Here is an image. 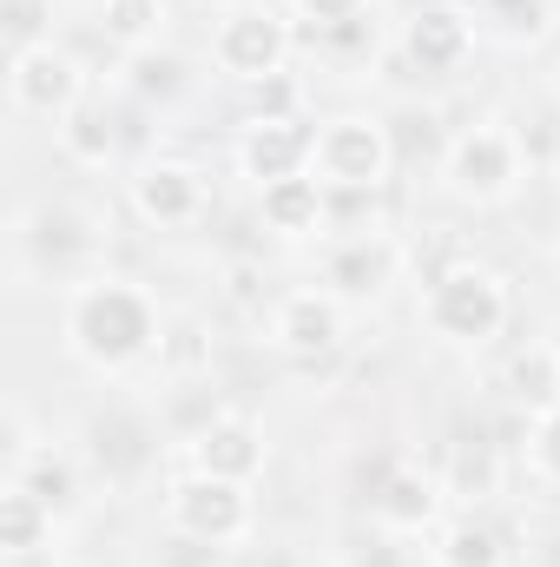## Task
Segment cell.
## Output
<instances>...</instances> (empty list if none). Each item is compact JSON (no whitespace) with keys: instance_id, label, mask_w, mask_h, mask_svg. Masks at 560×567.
I'll return each instance as SVG.
<instances>
[{"instance_id":"cell-30","label":"cell","mask_w":560,"mask_h":567,"mask_svg":"<svg viewBox=\"0 0 560 567\" xmlns=\"http://www.w3.org/2000/svg\"><path fill=\"white\" fill-rule=\"evenodd\" d=\"M303 20H310V33H356L363 27V13H370V0H290Z\"/></svg>"},{"instance_id":"cell-15","label":"cell","mask_w":560,"mask_h":567,"mask_svg":"<svg viewBox=\"0 0 560 567\" xmlns=\"http://www.w3.org/2000/svg\"><path fill=\"white\" fill-rule=\"evenodd\" d=\"M86 462L106 482H139V475L158 468V423L145 410H133V403L93 410V423H86Z\"/></svg>"},{"instance_id":"cell-7","label":"cell","mask_w":560,"mask_h":567,"mask_svg":"<svg viewBox=\"0 0 560 567\" xmlns=\"http://www.w3.org/2000/svg\"><path fill=\"white\" fill-rule=\"evenodd\" d=\"M290 53H297V27L265 0H238L211 27V66L238 86H265V80L290 73Z\"/></svg>"},{"instance_id":"cell-4","label":"cell","mask_w":560,"mask_h":567,"mask_svg":"<svg viewBox=\"0 0 560 567\" xmlns=\"http://www.w3.org/2000/svg\"><path fill=\"white\" fill-rule=\"evenodd\" d=\"M396 165H403V145H396V126L383 113H330V120H317L310 178L330 198H376V192H390Z\"/></svg>"},{"instance_id":"cell-18","label":"cell","mask_w":560,"mask_h":567,"mask_svg":"<svg viewBox=\"0 0 560 567\" xmlns=\"http://www.w3.org/2000/svg\"><path fill=\"white\" fill-rule=\"evenodd\" d=\"M53 535H60V508H46L27 482L7 475V488H0V548H7V561H40L53 548Z\"/></svg>"},{"instance_id":"cell-29","label":"cell","mask_w":560,"mask_h":567,"mask_svg":"<svg viewBox=\"0 0 560 567\" xmlns=\"http://www.w3.org/2000/svg\"><path fill=\"white\" fill-rule=\"evenodd\" d=\"M528 468L541 488H560V403L528 416Z\"/></svg>"},{"instance_id":"cell-13","label":"cell","mask_w":560,"mask_h":567,"mask_svg":"<svg viewBox=\"0 0 560 567\" xmlns=\"http://www.w3.org/2000/svg\"><path fill=\"white\" fill-rule=\"evenodd\" d=\"M448 515V488H442V468H422V462H390L370 488V522L390 528V535H435Z\"/></svg>"},{"instance_id":"cell-5","label":"cell","mask_w":560,"mask_h":567,"mask_svg":"<svg viewBox=\"0 0 560 567\" xmlns=\"http://www.w3.org/2000/svg\"><path fill=\"white\" fill-rule=\"evenodd\" d=\"M521 178H528V145L501 120H475L442 140V192L455 205H475V212L508 205L521 192Z\"/></svg>"},{"instance_id":"cell-9","label":"cell","mask_w":560,"mask_h":567,"mask_svg":"<svg viewBox=\"0 0 560 567\" xmlns=\"http://www.w3.org/2000/svg\"><path fill=\"white\" fill-rule=\"evenodd\" d=\"M126 205L145 231H198L211 218V178L191 165V158H139L133 178H126Z\"/></svg>"},{"instance_id":"cell-23","label":"cell","mask_w":560,"mask_h":567,"mask_svg":"<svg viewBox=\"0 0 560 567\" xmlns=\"http://www.w3.org/2000/svg\"><path fill=\"white\" fill-rule=\"evenodd\" d=\"M428 567H508V542L481 515H455L428 535Z\"/></svg>"},{"instance_id":"cell-36","label":"cell","mask_w":560,"mask_h":567,"mask_svg":"<svg viewBox=\"0 0 560 567\" xmlns=\"http://www.w3.org/2000/svg\"><path fill=\"white\" fill-rule=\"evenodd\" d=\"M13 567H33V561H13Z\"/></svg>"},{"instance_id":"cell-28","label":"cell","mask_w":560,"mask_h":567,"mask_svg":"<svg viewBox=\"0 0 560 567\" xmlns=\"http://www.w3.org/2000/svg\"><path fill=\"white\" fill-rule=\"evenodd\" d=\"M0 27H7V53L46 47L53 40V0H7L0 7Z\"/></svg>"},{"instance_id":"cell-2","label":"cell","mask_w":560,"mask_h":567,"mask_svg":"<svg viewBox=\"0 0 560 567\" xmlns=\"http://www.w3.org/2000/svg\"><path fill=\"white\" fill-rule=\"evenodd\" d=\"M113 251V218L93 198H33L13 212V258L46 278H93Z\"/></svg>"},{"instance_id":"cell-8","label":"cell","mask_w":560,"mask_h":567,"mask_svg":"<svg viewBox=\"0 0 560 567\" xmlns=\"http://www.w3.org/2000/svg\"><path fill=\"white\" fill-rule=\"evenodd\" d=\"M265 343L278 350L283 363L317 370V363L343 357V343H350V303H343V297H330L323 284L278 290V297H271V310H265Z\"/></svg>"},{"instance_id":"cell-32","label":"cell","mask_w":560,"mask_h":567,"mask_svg":"<svg viewBox=\"0 0 560 567\" xmlns=\"http://www.w3.org/2000/svg\"><path fill=\"white\" fill-rule=\"evenodd\" d=\"M488 7V20H501L508 33H541V20H548V0H481Z\"/></svg>"},{"instance_id":"cell-27","label":"cell","mask_w":560,"mask_h":567,"mask_svg":"<svg viewBox=\"0 0 560 567\" xmlns=\"http://www.w3.org/2000/svg\"><path fill=\"white\" fill-rule=\"evenodd\" d=\"M428 555H416L409 548V535H390V528H376L370 522V535H356L343 555H336V567H422Z\"/></svg>"},{"instance_id":"cell-17","label":"cell","mask_w":560,"mask_h":567,"mask_svg":"<svg viewBox=\"0 0 560 567\" xmlns=\"http://www.w3.org/2000/svg\"><path fill=\"white\" fill-rule=\"evenodd\" d=\"M258 218L265 231L283 245H303V238H330V218H336V198L303 172V178H278L258 192Z\"/></svg>"},{"instance_id":"cell-16","label":"cell","mask_w":560,"mask_h":567,"mask_svg":"<svg viewBox=\"0 0 560 567\" xmlns=\"http://www.w3.org/2000/svg\"><path fill=\"white\" fill-rule=\"evenodd\" d=\"M265 462H271L265 429L251 423V416H238V410L211 416V423L185 442V468H205V475H218V482H245V488H251V482L265 475Z\"/></svg>"},{"instance_id":"cell-24","label":"cell","mask_w":560,"mask_h":567,"mask_svg":"<svg viewBox=\"0 0 560 567\" xmlns=\"http://www.w3.org/2000/svg\"><path fill=\"white\" fill-rule=\"evenodd\" d=\"M165 20H172L165 0H100V20L93 27L120 53H152V47H165Z\"/></svg>"},{"instance_id":"cell-22","label":"cell","mask_w":560,"mask_h":567,"mask_svg":"<svg viewBox=\"0 0 560 567\" xmlns=\"http://www.w3.org/2000/svg\"><path fill=\"white\" fill-rule=\"evenodd\" d=\"M7 475L13 482H27L46 508H60V515H73L80 508V488H86V475H80V462L66 455V449H53V442H33L27 455H13L7 462Z\"/></svg>"},{"instance_id":"cell-26","label":"cell","mask_w":560,"mask_h":567,"mask_svg":"<svg viewBox=\"0 0 560 567\" xmlns=\"http://www.w3.org/2000/svg\"><path fill=\"white\" fill-rule=\"evenodd\" d=\"M126 86H133V100H145V106H172L191 86V73H185L178 53L152 47V53H126Z\"/></svg>"},{"instance_id":"cell-1","label":"cell","mask_w":560,"mask_h":567,"mask_svg":"<svg viewBox=\"0 0 560 567\" xmlns=\"http://www.w3.org/2000/svg\"><path fill=\"white\" fill-rule=\"evenodd\" d=\"M158 337H165V310L139 278L93 271V278L66 284V297H60V343L93 377H126V370L152 363Z\"/></svg>"},{"instance_id":"cell-35","label":"cell","mask_w":560,"mask_h":567,"mask_svg":"<svg viewBox=\"0 0 560 567\" xmlns=\"http://www.w3.org/2000/svg\"><path fill=\"white\" fill-rule=\"evenodd\" d=\"M554 271H560V245H554Z\"/></svg>"},{"instance_id":"cell-11","label":"cell","mask_w":560,"mask_h":567,"mask_svg":"<svg viewBox=\"0 0 560 567\" xmlns=\"http://www.w3.org/2000/svg\"><path fill=\"white\" fill-rule=\"evenodd\" d=\"M403 265H409V245L396 231H336L330 251H323L317 284L330 297H343V303H376L390 284L403 278Z\"/></svg>"},{"instance_id":"cell-33","label":"cell","mask_w":560,"mask_h":567,"mask_svg":"<svg viewBox=\"0 0 560 567\" xmlns=\"http://www.w3.org/2000/svg\"><path fill=\"white\" fill-rule=\"evenodd\" d=\"M251 113H303V86L278 73V80H265V86H251Z\"/></svg>"},{"instance_id":"cell-3","label":"cell","mask_w":560,"mask_h":567,"mask_svg":"<svg viewBox=\"0 0 560 567\" xmlns=\"http://www.w3.org/2000/svg\"><path fill=\"white\" fill-rule=\"evenodd\" d=\"M508 317H515V290L481 258H448L422 284V323H428V337H442L455 350L495 343L508 330Z\"/></svg>"},{"instance_id":"cell-6","label":"cell","mask_w":560,"mask_h":567,"mask_svg":"<svg viewBox=\"0 0 560 567\" xmlns=\"http://www.w3.org/2000/svg\"><path fill=\"white\" fill-rule=\"evenodd\" d=\"M165 522H172V535H191V542L231 555L258 535V502L245 482H218L205 468H185L165 482Z\"/></svg>"},{"instance_id":"cell-19","label":"cell","mask_w":560,"mask_h":567,"mask_svg":"<svg viewBox=\"0 0 560 567\" xmlns=\"http://www.w3.org/2000/svg\"><path fill=\"white\" fill-rule=\"evenodd\" d=\"M501 390H508V403H515V410H528V416L554 410V403H560V343L528 337V343L501 363Z\"/></svg>"},{"instance_id":"cell-34","label":"cell","mask_w":560,"mask_h":567,"mask_svg":"<svg viewBox=\"0 0 560 567\" xmlns=\"http://www.w3.org/2000/svg\"><path fill=\"white\" fill-rule=\"evenodd\" d=\"M548 86H554V100H560V60H554V73H548Z\"/></svg>"},{"instance_id":"cell-10","label":"cell","mask_w":560,"mask_h":567,"mask_svg":"<svg viewBox=\"0 0 560 567\" xmlns=\"http://www.w3.org/2000/svg\"><path fill=\"white\" fill-rule=\"evenodd\" d=\"M7 100L20 120H46L60 126L73 106H86V66L66 53V47H27V53H7Z\"/></svg>"},{"instance_id":"cell-14","label":"cell","mask_w":560,"mask_h":567,"mask_svg":"<svg viewBox=\"0 0 560 567\" xmlns=\"http://www.w3.org/2000/svg\"><path fill=\"white\" fill-rule=\"evenodd\" d=\"M403 60L428 73V80H442V73H462L468 66V53H475V7H462V0H422L416 13L403 20Z\"/></svg>"},{"instance_id":"cell-20","label":"cell","mask_w":560,"mask_h":567,"mask_svg":"<svg viewBox=\"0 0 560 567\" xmlns=\"http://www.w3.org/2000/svg\"><path fill=\"white\" fill-rule=\"evenodd\" d=\"M442 488H448V502H462L468 515L481 508V502H495L501 488H508V455L495 449V442H455V455H448V468H442Z\"/></svg>"},{"instance_id":"cell-25","label":"cell","mask_w":560,"mask_h":567,"mask_svg":"<svg viewBox=\"0 0 560 567\" xmlns=\"http://www.w3.org/2000/svg\"><path fill=\"white\" fill-rule=\"evenodd\" d=\"M158 377L172 383H191L211 370V323L205 317H165V337H158Z\"/></svg>"},{"instance_id":"cell-21","label":"cell","mask_w":560,"mask_h":567,"mask_svg":"<svg viewBox=\"0 0 560 567\" xmlns=\"http://www.w3.org/2000/svg\"><path fill=\"white\" fill-rule=\"evenodd\" d=\"M53 145H60L66 165H80V172H106V165L120 158V120H113L100 100H86V106H73V113L53 126Z\"/></svg>"},{"instance_id":"cell-12","label":"cell","mask_w":560,"mask_h":567,"mask_svg":"<svg viewBox=\"0 0 560 567\" xmlns=\"http://www.w3.org/2000/svg\"><path fill=\"white\" fill-rule=\"evenodd\" d=\"M238 172L265 192L278 178H303L310 172V152H317V120L310 113H251L238 126Z\"/></svg>"},{"instance_id":"cell-31","label":"cell","mask_w":560,"mask_h":567,"mask_svg":"<svg viewBox=\"0 0 560 567\" xmlns=\"http://www.w3.org/2000/svg\"><path fill=\"white\" fill-rule=\"evenodd\" d=\"M225 297H231L238 310H271V303H265V265L238 258V265L225 271Z\"/></svg>"}]
</instances>
